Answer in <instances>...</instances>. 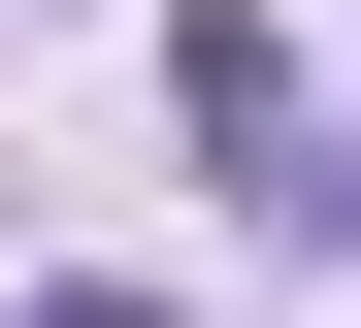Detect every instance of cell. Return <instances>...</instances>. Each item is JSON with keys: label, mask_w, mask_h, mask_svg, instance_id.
<instances>
[{"label": "cell", "mask_w": 361, "mask_h": 328, "mask_svg": "<svg viewBox=\"0 0 361 328\" xmlns=\"http://www.w3.org/2000/svg\"><path fill=\"white\" fill-rule=\"evenodd\" d=\"M164 99H197L230 164H295V33H263V0H197V33H164Z\"/></svg>", "instance_id": "1"}, {"label": "cell", "mask_w": 361, "mask_h": 328, "mask_svg": "<svg viewBox=\"0 0 361 328\" xmlns=\"http://www.w3.org/2000/svg\"><path fill=\"white\" fill-rule=\"evenodd\" d=\"M0 328H197V296H99V262H66V296H0Z\"/></svg>", "instance_id": "2"}]
</instances>
